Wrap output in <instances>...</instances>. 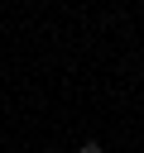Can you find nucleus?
<instances>
[{
    "label": "nucleus",
    "instance_id": "nucleus-1",
    "mask_svg": "<svg viewBox=\"0 0 144 153\" xmlns=\"http://www.w3.org/2000/svg\"><path fill=\"white\" fill-rule=\"evenodd\" d=\"M77 153H101V143H82V148H77Z\"/></svg>",
    "mask_w": 144,
    "mask_h": 153
}]
</instances>
